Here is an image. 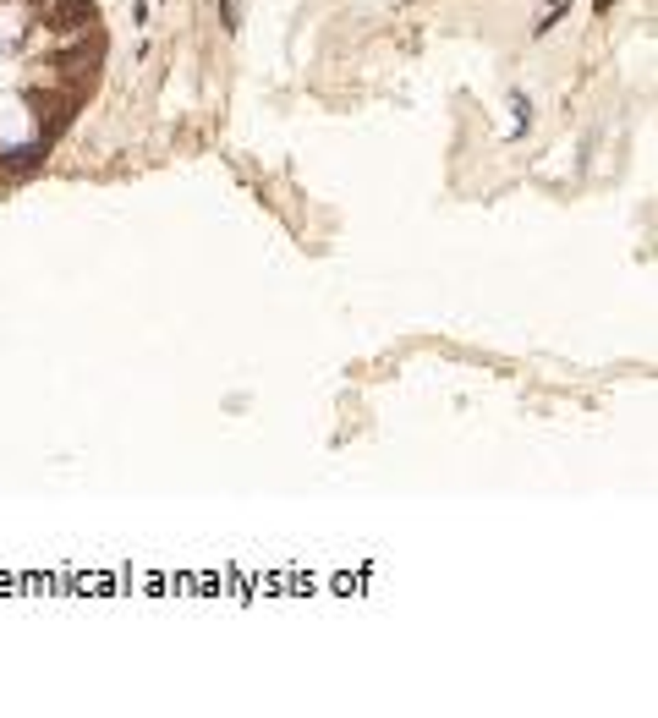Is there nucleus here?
I'll use <instances>...</instances> for the list:
<instances>
[{"label": "nucleus", "mask_w": 658, "mask_h": 718, "mask_svg": "<svg viewBox=\"0 0 658 718\" xmlns=\"http://www.w3.org/2000/svg\"><path fill=\"white\" fill-rule=\"evenodd\" d=\"M219 17H225V28H236V6L230 0H219Z\"/></svg>", "instance_id": "obj_1"}]
</instances>
